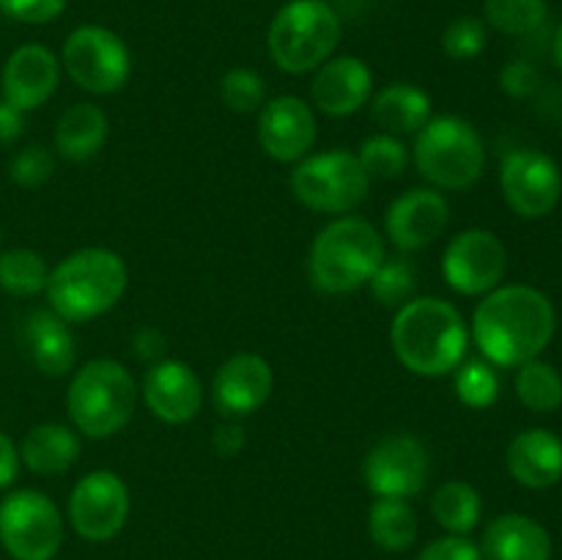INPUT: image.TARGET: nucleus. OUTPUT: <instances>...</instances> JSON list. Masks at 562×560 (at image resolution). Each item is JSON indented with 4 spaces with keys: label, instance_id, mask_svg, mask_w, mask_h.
Listing matches in <instances>:
<instances>
[{
    "label": "nucleus",
    "instance_id": "nucleus-27",
    "mask_svg": "<svg viewBox=\"0 0 562 560\" xmlns=\"http://www.w3.org/2000/svg\"><path fill=\"white\" fill-rule=\"evenodd\" d=\"M431 516L448 536H470L483 519V497L470 481H445L431 494Z\"/></svg>",
    "mask_w": 562,
    "mask_h": 560
},
{
    "label": "nucleus",
    "instance_id": "nucleus-28",
    "mask_svg": "<svg viewBox=\"0 0 562 560\" xmlns=\"http://www.w3.org/2000/svg\"><path fill=\"white\" fill-rule=\"evenodd\" d=\"M368 536L384 552H406L417 541V514L409 500H373L368 508Z\"/></svg>",
    "mask_w": 562,
    "mask_h": 560
},
{
    "label": "nucleus",
    "instance_id": "nucleus-10",
    "mask_svg": "<svg viewBox=\"0 0 562 560\" xmlns=\"http://www.w3.org/2000/svg\"><path fill=\"white\" fill-rule=\"evenodd\" d=\"M0 547L14 560H53L64 547V516L38 489H14L0 500Z\"/></svg>",
    "mask_w": 562,
    "mask_h": 560
},
{
    "label": "nucleus",
    "instance_id": "nucleus-32",
    "mask_svg": "<svg viewBox=\"0 0 562 560\" xmlns=\"http://www.w3.org/2000/svg\"><path fill=\"white\" fill-rule=\"evenodd\" d=\"M368 291L373 300L382 307H393L398 311L409 300L417 296V267L409 256L395 253V256H384L373 278L368 280Z\"/></svg>",
    "mask_w": 562,
    "mask_h": 560
},
{
    "label": "nucleus",
    "instance_id": "nucleus-16",
    "mask_svg": "<svg viewBox=\"0 0 562 560\" xmlns=\"http://www.w3.org/2000/svg\"><path fill=\"white\" fill-rule=\"evenodd\" d=\"M256 137L261 152L280 165H296L318 141L316 110L296 93L267 99L258 110Z\"/></svg>",
    "mask_w": 562,
    "mask_h": 560
},
{
    "label": "nucleus",
    "instance_id": "nucleus-12",
    "mask_svg": "<svg viewBox=\"0 0 562 560\" xmlns=\"http://www.w3.org/2000/svg\"><path fill=\"white\" fill-rule=\"evenodd\" d=\"M508 247L494 231L464 228L450 236L442 250V280L461 296H486L503 285Z\"/></svg>",
    "mask_w": 562,
    "mask_h": 560
},
{
    "label": "nucleus",
    "instance_id": "nucleus-9",
    "mask_svg": "<svg viewBox=\"0 0 562 560\" xmlns=\"http://www.w3.org/2000/svg\"><path fill=\"white\" fill-rule=\"evenodd\" d=\"M58 58L66 77L91 97H110L132 77V53L126 42L97 22L77 25L66 36Z\"/></svg>",
    "mask_w": 562,
    "mask_h": 560
},
{
    "label": "nucleus",
    "instance_id": "nucleus-4",
    "mask_svg": "<svg viewBox=\"0 0 562 560\" xmlns=\"http://www.w3.org/2000/svg\"><path fill=\"white\" fill-rule=\"evenodd\" d=\"M387 256L384 234L360 214L333 217L313 239L307 278L322 294L340 296L366 289Z\"/></svg>",
    "mask_w": 562,
    "mask_h": 560
},
{
    "label": "nucleus",
    "instance_id": "nucleus-1",
    "mask_svg": "<svg viewBox=\"0 0 562 560\" xmlns=\"http://www.w3.org/2000/svg\"><path fill=\"white\" fill-rule=\"evenodd\" d=\"M558 333V311L541 289L503 283L481 296L470 338L494 368H519L547 351Z\"/></svg>",
    "mask_w": 562,
    "mask_h": 560
},
{
    "label": "nucleus",
    "instance_id": "nucleus-26",
    "mask_svg": "<svg viewBox=\"0 0 562 560\" xmlns=\"http://www.w3.org/2000/svg\"><path fill=\"white\" fill-rule=\"evenodd\" d=\"M20 459L33 475H64L80 459V434L64 423H38L22 437Z\"/></svg>",
    "mask_w": 562,
    "mask_h": 560
},
{
    "label": "nucleus",
    "instance_id": "nucleus-18",
    "mask_svg": "<svg viewBox=\"0 0 562 560\" xmlns=\"http://www.w3.org/2000/svg\"><path fill=\"white\" fill-rule=\"evenodd\" d=\"M274 390V371L267 357L256 351H236L212 377V404L223 417H241L252 415L261 410Z\"/></svg>",
    "mask_w": 562,
    "mask_h": 560
},
{
    "label": "nucleus",
    "instance_id": "nucleus-23",
    "mask_svg": "<svg viewBox=\"0 0 562 560\" xmlns=\"http://www.w3.org/2000/svg\"><path fill=\"white\" fill-rule=\"evenodd\" d=\"M31 362L44 377H66L77 368V338L55 311H33L22 327Z\"/></svg>",
    "mask_w": 562,
    "mask_h": 560
},
{
    "label": "nucleus",
    "instance_id": "nucleus-2",
    "mask_svg": "<svg viewBox=\"0 0 562 560\" xmlns=\"http://www.w3.org/2000/svg\"><path fill=\"white\" fill-rule=\"evenodd\" d=\"M470 324L445 296H420L395 311L390 346L401 366L423 379L450 377L470 349Z\"/></svg>",
    "mask_w": 562,
    "mask_h": 560
},
{
    "label": "nucleus",
    "instance_id": "nucleus-42",
    "mask_svg": "<svg viewBox=\"0 0 562 560\" xmlns=\"http://www.w3.org/2000/svg\"><path fill=\"white\" fill-rule=\"evenodd\" d=\"M247 445V428L241 426V421H234V417H223L217 423V428L212 432V448L217 450L220 456L231 459V456H239Z\"/></svg>",
    "mask_w": 562,
    "mask_h": 560
},
{
    "label": "nucleus",
    "instance_id": "nucleus-44",
    "mask_svg": "<svg viewBox=\"0 0 562 560\" xmlns=\"http://www.w3.org/2000/svg\"><path fill=\"white\" fill-rule=\"evenodd\" d=\"M25 115L20 108L0 99V146H11L25 135Z\"/></svg>",
    "mask_w": 562,
    "mask_h": 560
},
{
    "label": "nucleus",
    "instance_id": "nucleus-41",
    "mask_svg": "<svg viewBox=\"0 0 562 560\" xmlns=\"http://www.w3.org/2000/svg\"><path fill=\"white\" fill-rule=\"evenodd\" d=\"M165 346H168L165 333L159 327H154V324H143V327H137L135 333H132V355H135L143 366H151V362L162 360Z\"/></svg>",
    "mask_w": 562,
    "mask_h": 560
},
{
    "label": "nucleus",
    "instance_id": "nucleus-11",
    "mask_svg": "<svg viewBox=\"0 0 562 560\" xmlns=\"http://www.w3.org/2000/svg\"><path fill=\"white\" fill-rule=\"evenodd\" d=\"M360 472L373 497L412 500L428 486L431 453L415 434H387L371 445Z\"/></svg>",
    "mask_w": 562,
    "mask_h": 560
},
{
    "label": "nucleus",
    "instance_id": "nucleus-37",
    "mask_svg": "<svg viewBox=\"0 0 562 560\" xmlns=\"http://www.w3.org/2000/svg\"><path fill=\"white\" fill-rule=\"evenodd\" d=\"M53 173L55 152L42 143H31L9 159V179L22 190H38L53 179Z\"/></svg>",
    "mask_w": 562,
    "mask_h": 560
},
{
    "label": "nucleus",
    "instance_id": "nucleus-29",
    "mask_svg": "<svg viewBox=\"0 0 562 560\" xmlns=\"http://www.w3.org/2000/svg\"><path fill=\"white\" fill-rule=\"evenodd\" d=\"M514 390L521 406H527L536 415H549L562 406V373L543 357H536V360L516 368Z\"/></svg>",
    "mask_w": 562,
    "mask_h": 560
},
{
    "label": "nucleus",
    "instance_id": "nucleus-40",
    "mask_svg": "<svg viewBox=\"0 0 562 560\" xmlns=\"http://www.w3.org/2000/svg\"><path fill=\"white\" fill-rule=\"evenodd\" d=\"M417 560H483V552L470 536H442L428 541Z\"/></svg>",
    "mask_w": 562,
    "mask_h": 560
},
{
    "label": "nucleus",
    "instance_id": "nucleus-21",
    "mask_svg": "<svg viewBox=\"0 0 562 560\" xmlns=\"http://www.w3.org/2000/svg\"><path fill=\"white\" fill-rule=\"evenodd\" d=\"M510 478L527 489H552L562 481V439L549 428H525L505 450Z\"/></svg>",
    "mask_w": 562,
    "mask_h": 560
},
{
    "label": "nucleus",
    "instance_id": "nucleus-43",
    "mask_svg": "<svg viewBox=\"0 0 562 560\" xmlns=\"http://www.w3.org/2000/svg\"><path fill=\"white\" fill-rule=\"evenodd\" d=\"M20 470H22L20 445H16L14 439L0 428V492L14 486V481L20 478Z\"/></svg>",
    "mask_w": 562,
    "mask_h": 560
},
{
    "label": "nucleus",
    "instance_id": "nucleus-19",
    "mask_svg": "<svg viewBox=\"0 0 562 560\" xmlns=\"http://www.w3.org/2000/svg\"><path fill=\"white\" fill-rule=\"evenodd\" d=\"M373 97V69L360 55H338L324 60L311 80V104L329 119L360 113Z\"/></svg>",
    "mask_w": 562,
    "mask_h": 560
},
{
    "label": "nucleus",
    "instance_id": "nucleus-5",
    "mask_svg": "<svg viewBox=\"0 0 562 560\" xmlns=\"http://www.w3.org/2000/svg\"><path fill=\"white\" fill-rule=\"evenodd\" d=\"M137 401L140 390L130 368L113 357H93L71 371L66 415L82 437L108 439L130 426Z\"/></svg>",
    "mask_w": 562,
    "mask_h": 560
},
{
    "label": "nucleus",
    "instance_id": "nucleus-14",
    "mask_svg": "<svg viewBox=\"0 0 562 560\" xmlns=\"http://www.w3.org/2000/svg\"><path fill=\"white\" fill-rule=\"evenodd\" d=\"M499 192L521 220H543L562 198L560 165L538 148H514L499 165Z\"/></svg>",
    "mask_w": 562,
    "mask_h": 560
},
{
    "label": "nucleus",
    "instance_id": "nucleus-25",
    "mask_svg": "<svg viewBox=\"0 0 562 560\" xmlns=\"http://www.w3.org/2000/svg\"><path fill=\"white\" fill-rule=\"evenodd\" d=\"M110 119L97 102H75L60 113L53 132V152L69 163H88L102 152Z\"/></svg>",
    "mask_w": 562,
    "mask_h": 560
},
{
    "label": "nucleus",
    "instance_id": "nucleus-24",
    "mask_svg": "<svg viewBox=\"0 0 562 560\" xmlns=\"http://www.w3.org/2000/svg\"><path fill=\"white\" fill-rule=\"evenodd\" d=\"M368 104H371V119L379 132L398 137L417 135L434 119V99L428 97L426 88L406 80L390 82L373 91Z\"/></svg>",
    "mask_w": 562,
    "mask_h": 560
},
{
    "label": "nucleus",
    "instance_id": "nucleus-38",
    "mask_svg": "<svg viewBox=\"0 0 562 560\" xmlns=\"http://www.w3.org/2000/svg\"><path fill=\"white\" fill-rule=\"evenodd\" d=\"M499 91L510 99H530L541 88V71L525 58H514L499 69Z\"/></svg>",
    "mask_w": 562,
    "mask_h": 560
},
{
    "label": "nucleus",
    "instance_id": "nucleus-8",
    "mask_svg": "<svg viewBox=\"0 0 562 560\" xmlns=\"http://www.w3.org/2000/svg\"><path fill=\"white\" fill-rule=\"evenodd\" d=\"M291 195L296 203L316 214H355L371 192V179L362 170L355 152L327 148L311 152L305 159L291 165Z\"/></svg>",
    "mask_w": 562,
    "mask_h": 560
},
{
    "label": "nucleus",
    "instance_id": "nucleus-36",
    "mask_svg": "<svg viewBox=\"0 0 562 560\" xmlns=\"http://www.w3.org/2000/svg\"><path fill=\"white\" fill-rule=\"evenodd\" d=\"M439 44L450 60H459V64L475 60L488 47V25L483 22V16L459 14L442 27Z\"/></svg>",
    "mask_w": 562,
    "mask_h": 560
},
{
    "label": "nucleus",
    "instance_id": "nucleus-39",
    "mask_svg": "<svg viewBox=\"0 0 562 560\" xmlns=\"http://www.w3.org/2000/svg\"><path fill=\"white\" fill-rule=\"evenodd\" d=\"M69 0H0V14L22 25H47L66 11Z\"/></svg>",
    "mask_w": 562,
    "mask_h": 560
},
{
    "label": "nucleus",
    "instance_id": "nucleus-35",
    "mask_svg": "<svg viewBox=\"0 0 562 560\" xmlns=\"http://www.w3.org/2000/svg\"><path fill=\"white\" fill-rule=\"evenodd\" d=\"M220 102L234 113H258L267 102V82L250 66H234L220 77Z\"/></svg>",
    "mask_w": 562,
    "mask_h": 560
},
{
    "label": "nucleus",
    "instance_id": "nucleus-6",
    "mask_svg": "<svg viewBox=\"0 0 562 560\" xmlns=\"http://www.w3.org/2000/svg\"><path fill=\"white\" fill-rule=\"evenodd\" d=\"M412 163L428 187L439 192H467L486 173V143L464 115H434L415 135Z\"/></svg>",
    "mask_w": 562,
    "mask_h": 560
},
{
    "label": "nucleus",
    "instance_id": "nucleus-15",
    "mask_svg": "<svg viewBox=\"0 0 562 560\" xmlns=\"http://www.w3.org/2000/svg\"><path fill=\"white\" fill-rule=\"evenodd\" d=\"M450 225V201L434 187H409L384 209L382 234L395 253H420L442 239Z\"/></svg>",
    "mask_w": 562,
    "mask_h": 560
},
{
    "label": "nucleus",
    "instance_id": "nucleus-31",
    "mask_svg": "<svg viewBox=\"0 0 562 560\" xmlns=\"http://www.w3.org/2000/svg\"><path fill=\"white\" fill-rule=\"evenodd\" d=\"M49 267L42 253L31 247H11L0 250V289L11 296H36L47 289Z\"/></svg>",
    "mask_w": 562,
    "mask_h": 560
},
{
    "label": "nucleus",
    "instance_id": "nucleus-22",
    "mask_svg": "<svg viewBox=\"0 0 562 560\" xmlns=\"http://www.w3.org/2000/svg\"><path fill=\"white\" fill-rule=\"evenodd\" d=\"M483 560H549L552 536L527 514H499L488 522L481 538Z\"/></svg>",
    "mask_w": 562,
    "mask_h": 560
},
{
    "label": "nucleus",
    "instance_id": "nucleus-45",
    "mask_svg": "<svg viewBox=\"0 0 562 560\" xmlns=\"http://www.w3.org/2000/svg\"><path fill=\"white\" fill-rule=\"evenodd\" d=\"M552 58H554V66L562 71V22L558 27H554V36H552Z\"/></svg>",
    "mask_w": 562,
    "mask_h": 560
},
{
    "label": "nucleus",
    "instance_id": "nucleus-33",
    "mask_svg": "<svg viewBox=\"0 0 562 560\" xmlns=\"http://www.w3.org/2000/svg\"><path fill=\"white\" fill-rule=\"evenodd\" d=\"M453 393L467 410H488L499 399V373L483 357H464L453 373Z\"/></svg>",
    "mask_w": 562,
    "mask_h": 560
},
{
    "label": "nucleus",
    "instance_id": "nucleus-34",
    "mask_svg": "<svg viewBox=\"0 0 562 560\" xmlns=\"http://www.w3.org/2000/svg\"><path fill=\"white\" fill-rule=\"evenodd\" d=\"M357 159H360L362 170L368 173V179H398L406 173L412 163V152L404 143V137L390 135V132H376V135H368L366 141L357 148Z\"/></svg>",
    "mask_w": 562,
    "mask_h": 560
},
{
    "label": "nucleus",
    "instance_id": "nucleus-17",
    "mask_svg": "<svg viewBox=\"0 0 562 560\" xmlns=\"http://www.w3.org/2000/svg\"><path fill=\"white\" fill-rule=\"evenodd\" d=\"M137 390L146 410L168 426H184L195 421L206 401L201 377L192 371L190 362L179 357H162L146 366Z\"/></svg>",
    "mask_w": 562,
    "mask_h": 560
},
{
    "label": "nucleus",
    "instance_id": "nucleus-7",
    "mask_svg": "<svg viewBox=\"0 0 562 560\" xmlns=\"http://www.w3.org/2000/svg\"><path fill=\"white\" fill-rule=\"evenodd\" d=\"M344 38V20L327 0H285L267 27L272 64L291 77L313 75L333 58Z\"/></svg>",
    "mask_w": 562,
    "mask_h": 560
},
{
    "label": "nucleus",
    "instance_id": "nucleus-13",
    "mask_svg": "<svg viewBox=\"0 0 562 560\" xmlns=\"http://www.w3.org/2000/svg\"><path fill=\"white\" fill-rule=\"evenodd\" d=\"M130 486L113 470L86 472L75 483L66 505L75 533L91 544H104L119 536L130 522Z\"/></svg>",
    "mask_w": 562,
    "mask_h": 560
},
{
    "label": "nucleus",
    "instance_id": "nucleus-3",
    "mask_svg": "<svg viewBox=\"0 0 562 560\" xmlns=\"http://www.w3.org/2000/svg\"><path fill=\"white\" fill-rule=\"evenodd\" d=\"M130 289V267L110 247H80L49 267V311L69 324H86L104 316L124 300Z\"/></svg>",
    "mask_w": 562,
    "mask_h": 560
},
{
    "label": "nucleus",
    "instance_id": "nucleus-30",
    "mask_svg": "<svg viewBox=\"0 0 562 560\" xmlns=\"http://www.w3.org/2000/svg\"><path fill=\"white\" fill-rule=\"evenodd\" d=\"M549 20L547 0H483V22L488 31L525 38L541 31Z\"/></svg>",
    "mask_w": 562,
    "mask_h": 560
},
{
    "label": "nucleus",
    "instance_id": "nucleus-20",
    "mask_svg": "<svg viewBox=\"0 0 562 560\" xmlns=\"http://www.w3.org/2000/svg\"><path fill=\"white\" fill-rule=\"evenodd\" d=\"M60 58L47 47V44L27 42L20 44L9 55L0 75V88L3 99L20 108L22 113L42 108L53 99L60 82Z\"/></svg>",
    "mask_w": 562,
    "mask_h": 560
},
{
    "label": "nucleus",
    "instance_id": "nucleus-46",
    "mask_svg": "<svg viewBox=\"0 0 562 560\" xmlns=\"http://www.w3.org/2000/svg\"><path fill=\"white\" fill-rule=\"evenodd\" d=\"M0 242H3V231H0Z\"/></svg>",
    "mask_w": 562,
    "mask_h": 560
}]
</instances>
